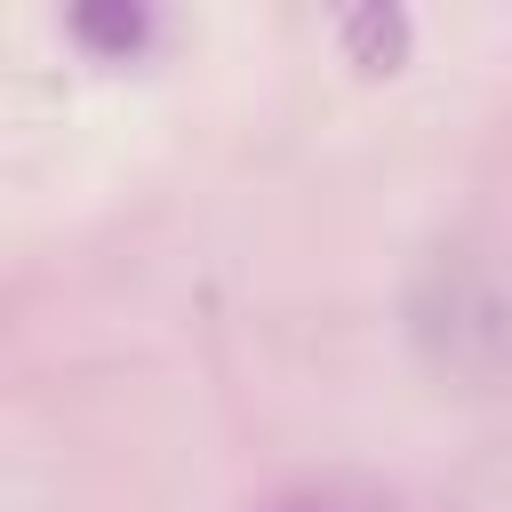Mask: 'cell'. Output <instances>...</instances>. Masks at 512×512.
Here are the masks:
<instances>
[{
    "instance_id": "6da1fadb",
    "label": "cell",
    "mask_w": 512,
    "mask_h": 512,
    "mask_svg": "<svg viewBox=\"0 0 512 512\" xmlns=\"http://www.w3.org/2000/svg\"><path fill=\"white\" fill-rule=\"evenodd\" d=\"M280 512H328V504H280Z\"/></svg>"
}]
</instances>
